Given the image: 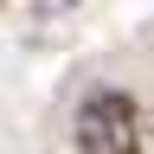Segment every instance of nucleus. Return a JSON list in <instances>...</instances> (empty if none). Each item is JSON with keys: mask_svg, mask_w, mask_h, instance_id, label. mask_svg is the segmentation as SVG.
<instances>
[{"mask_svg": "<svg viewBox=\"0 0 154 154\" xmlns=\"http://www.w3.org/2000/svg\"><path fill=\"white\" fill-rule=\"evenodd\" d=\"M77 154H141V109L122 90H90L71 116Z\"/></svg>", "mask_w": 154, "mask_h": 154, "instance_id": "f257e3e1", "label": "nucleus"}]
</instances>
